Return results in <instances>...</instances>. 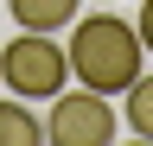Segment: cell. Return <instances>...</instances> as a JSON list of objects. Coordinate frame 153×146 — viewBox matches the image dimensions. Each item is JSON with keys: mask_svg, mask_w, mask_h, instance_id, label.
<instances>
[{"mask_svg": "<svg viewBox=\"0 0 153 146\" xmlns=\"http://www.w3.org/2000/svg\"><path fill=\"white\" fill-rule=\"evenodd\" d=\"M0 83L19 102H51L70 83V57H64V45H51V32H19L0 45Z\"/></svg>", "mask_w": 153, "mask_h": 146, "instance_id": "7a4b0ae2", "label": "cell"}, {"mask_svg": "<svg viewBox=\"0 0 153 146\" xmlns=\"http://www.w3.org/2000/svg\"><path fill=\"white\" fill-rule=\"evenodd\" d=\"M76 7L83 0H7V13H13L19 32H57V26L76 19Z\"/></svg>", "mask_w": 153, "mask_h": 146, "instance_id": "277c9868", "label": "cell"}, {"mask_svg": "<svg viewBox=\"0 0 153 146\" xmlns=\"http://www.w3.org/2000/svg\"><path fill=\"white\" fill-rule=\"evenodd\" d=\"M121 95H128V127H134L140 140H153V76L140 70V76L121 89Z\"/></svg>", "mask_w": 153, "mask_h": 146, "instance_id": "8992f818", "label": "cell"}, {"mask_svg": "<svg viewBox=\"0 0 153 146\" xmlns=\"http://www.w3.org/2000/svg\"><path fill=\"white\" fill-rule=\"evenodd\" d=\"M38 140H45V121H38L19 95H7L0 102V146H38Z\"/></svg>", "mask_w": 153, "mask_h": 146, "instance_id": "5b68a950", "label": "cell"}, {"mask_svg": "<svg viewBox=\"0 0 153 146\" xmlns=\"http://www.w3.org/2000/svg\"><path fill=\"white\" fill-rule=\"evenodd\" d=\"M45 134L57 146H108L115 140V108H108V95H96V89H83V95H64V89H57Z\"/></svg>", "mask_w": 153, "mask_h": 146, "instance_id": "3957f363", "label": "cell"}, {"mask_svg": "<svg viewBox=\"0 0 153 146\" xmlns=\"http://www.w3.org/2000/svg\"><path fill=\"white\" fill-rule=\"evenodd\" d=\"M70 76L96 89V95H121V89L140 76L147 64V45L140 32H134V19H121V13H89V19H70Z\"/></svg>", "mask_w": 153, "mask_h": 146, "instance_id": "6da1fadb", "label": "cell"}, {"mask_svg": "<svg viewBox=\"0 0 153 146\" xmlns=\"http://www.w3.org/2000/svg\"><path fill=\"white\" fill-rule=\"evenodd\" d=\"M134 32H140V45L153 51V0H140V19H134Z\"/></svg>", "mask_w": 153, "mask_h": 146, "instance_id": "52a82bcc", "label": "cell"}]
</instances>
